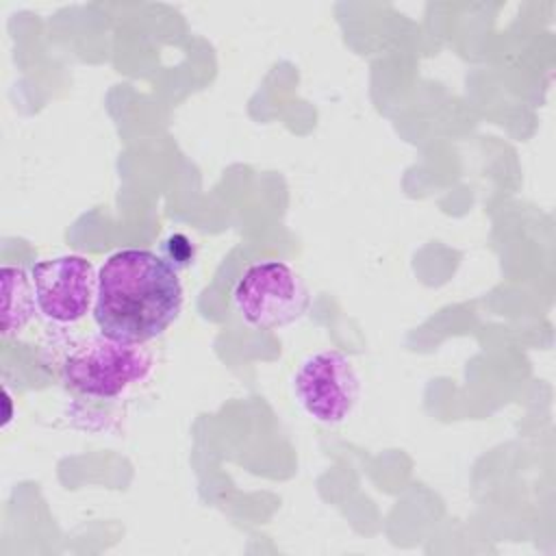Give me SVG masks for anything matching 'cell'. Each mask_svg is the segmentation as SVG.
Here are the masks:
<instances>
[{
    "label": "cell",
    "instance_id": "obj_1",
    "mask_svg": "<svg viewBox=\"0 0 556 556\" xmlns=\"http://www.w3.org/2000/svg\"><path fill=\"white\" fill-rule=\"evenodd\" d=\"M180 306L178 274L150 250H119L98 271L93 317L113 341L139 345L159 337Z\"/></svg>",
    "mask_w": 556,
    "mask_h": 556
},
{
    "label": "cell",
    "instance_id": "obj_2",
    "mask_svg": "<svg viewBox=\"0 0 556 556\" xmlns=\"http://www.w3.org/2000/svg\"><path fill=\"white\" fill-rule=\"evenodd\" d=\"M152 358L132 343H119L104 334L87 337L72 348L63 363L65 382L93 397H115L132 382L148 376Z\"/></svg>",
    "mask_w": 556,
    "mask_h": 556
},
{
    "label": "cell",
    "instance_id": "obj_3",
    "mask_svg": "<svg viewBox=\"0 0 556 556\" xmlns=\"http://www.w3.org/2000/svg\"><path fill=\"white\" fill-rule=\"evenodd\" d=\"M239 315L258 330L287 326L308 308V291L300 276L282 261L256 263L243 271L235 291Z\"/></svg>",
    "mask_w": 556,
    "mask_h": 556
},
{
    "label": "cell",
    "instance_id": "obj_4",
    "mask_svg": "<svg viewBox=\"0 0 556 556\" xmlns=\"http://www.w3.org/2000/svg\"><path fill=\"white\" fill-rule=\"evenodd\" d=\"M293 391L313 419L339 424L358 400V376L343 352L326 350L302 363L293 378Z\"/></svg>",
    "mask_w": 556,
    "mask_h": 556
},
{
    "label": "cell",
    "instance_id": "obj_5",
    "mask_svg": "<svg viewBox=\"0 0 556 556\" xmlns=\"http://www.w3.org/2000/svg\"><path fill=\"white\" fill-rule=\"evenodd\" d=\"M30 280L37 308L50 321H78L96 302L98 276L85 256L70 254L35 263Z\"/></svg>",
    "mask_w": 556,
    "mask_h": 556
},
{
    "label": "cell",
    "instance_id": "obj_6",
    "mask_svg": "<svg viewBox=\"0 0 556 556\" xmlns=\"http://www.w3.org/2000/svg\"><path fill=\"white\" fill-rule=\"evenodd\" d=\"M2 334L22 330L35 313V289L24 269L2 267Z\"/></svg>",
    "mask_w": 556,
    "mask_h": 556
}]
</instances>
